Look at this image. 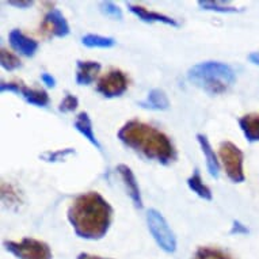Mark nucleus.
I'll return each instance as SVG.
<instances>
[{"label": "nucleus", "mask_w": 259, "mask_h": 259, "mask_svg": "<svg viewBox=\"0 0 259 259\" xmlns=\"http://www.w3.org/2000/svg\"><path fill=\"white\" fill-rule=\"evenodd\" d=\"M113 213L111 205L99 193L89 191L72 201L67 212V219L79 238L99 240L110 228Z\"/></svg>", "instance_id": "1"}, {"label": "nucleus", "mask_w": 259, "mask_h": 259, "mask_svg": "<svg viewBox=\"0 0 259 259\" xmlns=\"http://www.w3.org/2000/svg\"><path fill=\"white\" fill-rule=\"evenodd\" d=\"M117 137L127 148L163 166H168L177 159V151L170 137L152 125L139 119H131L123 123Z\"/></svg>", "instance_id": "2"}, {"label": "nucleus", "mask_w": 259, "mask_h": 259, "mask_svg": "<svg viewBox=\"0 0 259 259\" xmlns=\"http://www.w3.org/2000/svg\"><path fill=\"white\" fill-rule=\"evenodd\" d=\"M187 79L209 95H220L236 81V72L221 61H202L189 69Z\"/></svg>", "instance_id": "3"}, {"label": "nucleus", "mask_w": 259, "mask_h": 259, "mask_svg": "<svg viewBox=\"0 0 259 259\" xmlns=\"http://www.w3.org/2000/svg\"><path fill=\"white\" fill-rule=\"evenodd\" d=\"M219 159L223 163L225 174L232 182H244V153L238 145L231 141H223L219 147Z\"/></svg>", "instance_id": "4"}, {"label": "nucleus", "mask_w": 259, "mask_h": 259, "mask_svg": "<svg viewBox=\"0 0 259 259\" xmlns=\"http://www.w3.org/2000/svg\"><path fill=\"white\" fill-rule=\"evenodd\" d=\"M147 224L148 230L155 239V242L161 250L168 254H172L177 251V238L171 230L164 216L156 209H149L147 212Z\"/></svg>", "instance_id": "5"}, {"label": "nucleus", "mask_w": 259, "mask_h": 259, "mask_svg": "<svg viewBox=\"0 0 259 259\" xmlns=\"http://www.w3.org/2000/svg\"><path fill=\"white\" fill-rule=\"evenodd\" d=\"M3 246L18 259H53L51 247L37 239L23 238L19 242L6 240Z\"/></svg>", "instance_id": "6"}, {"label": "nucleus", "mask_w": 259, "mask_h": 259, "mask_svg": "<svg viewBox=\"0 0 259 259\" xmlns=\"http://www.w3.org/2000/svg\"><path fill=\"white\" fill-rule=\"evenodd\" d=\"M129 80L119 69H110L98 80L97 91L105 98H118L126 93Z\"/></svg>", "instance_id": "7"}, {"label": "nucleus", "mask_w": 259, "mask_h": 259, "mask_svg": "<svg viewBox=\"0 0 259 259\" xmlns=\"http://www.w3.org/2000/svg\"><path fill=\"white\" fill-rule=\"evenodd\" d=\"M0 91L2 93H15L22 95L25 101L30 105L37 107H45L49 105V95L45 90L41 89H29L22 83L18 81H2L0 84Z\"/></svg>", "instance_id": "8"}, {"label": "nucleus", "mask_w": 259, "mask_h": 259, "mask_svg": "<svg viewBox=\"0 0 259 259\" xmlns=\"http://www.w3.org/2000/svg\"><path fill=\"white\" fill-rule=\"evenodd\" d=\"M42 30L51 37H57V38H64L69 34V25L63 13L57 9H52L47 15L44 17Z\"/></svg>", "instance_id": "9"}, {"label": "nucleus", "mask_w": 259, "mask_h": 259, "mask_svg": "<svg viewBox=\"0 0 259 259\" xmlns=\"http://www.w3.org/2000/svg\"><path fill=\"white\" fill-rule=\"evenodd\" d=\"M117 172L121 177L123 182V186L126 189L127 194L131 197L133 205L137 209L143 208V198H141L140 187H139V182H137L136 175L132 171L131 167H127L126 164H118L117 166Z\"/></svg>", "instance_id": "10"}, {"label": "nucleus", "mask_w": 259, "mask_h": 259, "mask_svg": "<svg viewBox=\"0 0 259 259\" xmlns=\"http://www.w3.org/2000/svg\"><path fill=\"white\" fill-rule=\"evenodd\" d=\"M9 41L14 51L26 56V57H33L38 51V42L35 39L25 35L21 30L18 29H14L10 31Z\"/></svg>", "instance_id": "11"}, {"label": "nucleus", "mask_w": 259, "mask_h": 259, "mask_svg": "<svg viewBox=\"0 0 259 259\" xmlns=\"http://www.w3.org/2000/svg\"><path fill=\"white\" fill-rule=\"evenodd\" d=\"M197 141H198V144L201 147V151L204 153L205 160H206V168H208L209 175L212 177V178L217 179L219 178V175H220V161H219V157H217L216 152H214V149L210 145V141L205 135L202 133H198L197 135Z\"/></svg>", "instance_id": "12"}, {"label": "nucleus", "mask_w": 259, "mask_h": 259, "mask_svg": "<svg viewBox=\"0 0 259 259\" xmlns=\"http://www.w3.org/2000/svg\"><path fill=\"white\" fill-rule=\"evenodd\" d=\"M127 9L129 11L136 15L139 19H141L143 22H148V23H153V22H157V23H163V25L172 26V27H178L179 23L175 19H172L171 17H167L164 14L156 13V11H149L143 6L137 5H127Z\"/></svg>", "instance_id": "13"}, {"label": "nucleus", "mask_w": 259, "mask_h": 259, "mask_svg": "<svg viewBox=\"0 0 259 259\" xmlns=\"http://www.w3.org/2000/svg\"><path fill=\"white\" fill-rule=\"evenodd\" d=\"M98 61H77L76 64V83L79 85L91 84L101 71Z\"/></svg>", "instance_id": "14"}, {"label": "nucleus", "mask_w": 259, "mask_h": 259, "mask_svg": "<svg viewBox=\"0 0 259 259\" xmlns=\"http://www.w3.org/2000/svg\"><path fill=\"white\" fill-rule=\"evenodd\" d=\"M73 126H75V129H76L77 132L80 133L84 139H87L95 148L99 149V151L102 149V145H101V143L98 141V139L95 137V133H94L93 127V121L90 118L89 113H85V111L79 113V114L76 115V118H75Z\"/></svg>", "instance_id": "15"}, {"label": "nucleus", "mask_w": 259, "mask_h": 259, "mask_svg": "<svg viewBox=\"0 0 259 259\" xmlns=\"http://www.w3.org/2000/svg\"><path fill=\"white\" fill-rule=\"evenodd\" d=\"M139 105L144 109H149V110L163 111L170 107V99L163 90L153 89L149 91L147 98L139 102Z\"/></svg>", "instance_id": "16"}, {"label": "nucleus", "mask_w": 259, "mask_h": 259, "mask_svg": "<svg viewBox=\"0 0 259 259\" xmlns=\"http://www.w3.org/2000/svg\"><path fill=\"white\" fill-rule=\"evenodd\" d=\"M239 126L248 143H259V113H248L239 119Z\"/></svg>", "instance_id": "17"}, {"label": "nucleus", "mask_w": 259, "mask_h": 259, "mask_svg": "<svg viewBox=\"0 0 259 259\" xmlns=\"http://www.w3.org/2000/svg\"><path fill=\"white\" fill-rule=\"evenodd\" d=\"M187 186L193 193H196L197 196L205 201H212V190L209 189L204 183L201 174L198 170H194V172L187 178Z\"/></svg>", "instance_id": "18"}, {"label": "nucleus", "mask_w": 259, "mask_h": 259, "mask_svg": "<svg viewBox=\"0 0 259 259\" xmlns=\"http://www.w3.org/2000/svg\"><path fill=\"white\" fill-rule=\"evenodd\" d=\"M191 259H234V256L221 248L206 246L197 248Z\"/></svg>", "instance_id": "19"}, {"label": "nucleus", "mask_w": 259, "mask_h": 259, "mask_svg": "<svg viewBox=\"0 0 259 259\" xmlns=\"http://www.w3.org/2000/svg\"><path fill=\"white\" fill-rule=\"evenodd\" d=\"M81 44L87 48H113L115 45V39L113 37H105L99 34H85L81 37Z\"/></svg>", "instance_id": "20"}, {"label": "nucleus", "mask_w": 259, "mask_h": 259, "mask_svg": "<svg viewBox=\"0 0 259 259\" xmlns=\"http://www.w3.org/2000/svg\"><path fill=\"white\" fill-rule=\"evenodd\" d=\"M198 6H200L202 10H206V11H214V13H221V14L239 13V11H240V9L235 7V6H231L230 3H227V2L200 0V2H198Z\"/></svg>", "instance_id": "21"}, {"label": "nucleus", "mask_w": 259, "mask_h": 259, "mask_svg": "<svg viewBox=\"0 0 259 259\" xmlns=\"http://www.w3.org/2000/svg\"><path fill=\"white\" fill-rule=\"evenodd\" d=\"M0 64H2V68L6 71H15L21 68L22 65L19 57L5 48H2V52H0Z\"/></svg>", "instance_id": "22"}, {"label": "nucleus", "mask_w": 259, "mask_h": 259, "mask_svg": "<svg viewBox=\"0 0 259 259\" xmlns=\"http://www.w3.org/2000/svg\"><path fill=\"white\" fill-rule=\"evenodd\" d=\"M99 9H101L103 15H106V17L111 18V19L121 21L123 17L121 9H119L117 5H114L113 2H102V3L99 5Z\"/></svg>", "instance_id": "23"}, {"label": "nucleus", "mask_w": 259, "mask_h": 259, "mask_svg": "<svg viewBox=\"0 0 259 259\" xmlns=\"http://www.w3.org/2000/svg\"><path fill=\"white\" fill-rule=\"evenodd\" d=\"M72 153H75V149L67 148V149H59V151H55V152L48 151V152L42 153L39 157H42L45 161H52V163H55V161L64 160L65 157L69 156V155H72Z\"/></svg>", "instance_id": "24"}, {"label": "nucleus", "mask_w": 259, "mask_h": 259, "mask_svg": "<svg viewBox=\"0 0 259 259\" xmlns=\"http://www.w3.org/2000/svg\"><path fill=\"white\" fill-rule=\"evenodd\" d=\"M79 106V99L72 95V94H67L64 99L60 102L59 105V110L61 113H71V111H75Z\"/></svg>", "instance_id": "25"}, {"label": "nucleus", "mask_w": 259, "mask_h": 259, "mask_svg": "<svg viewBox=\"0 0 259 259\" xmlns=\"http://www.w3.org/2000/svg\"><path fill=\"white\" fill-rule=\"evenodd\" d=\"M230 234L231 235H247V234H250V230L247 228V225H244L239 220H234Z\"/></svg>", "instance_id": "26"}, {"label": "nucleus", "mask_w": 259, "mask_h": 259, "mask_svg": "<svg viewBox=\"0 0 259 259\" xmlns=\"http://www.w3.org/2000/svg\"><path fill=\"white\" fill-rule=\"evenodd\" d=\"M10 6H14V7H18V9H30L31 6L34 5V2H30V0H21V2H7Z\"/></svg>", "instance_id": "27"}, {"label": "nucleus", "mask_w": 259, "mask_h": 259, "mask_svg": "<svg viewBox=\"0 0 259 259\" xmlns=\"http://www.w3.org/2000/svg\"><path fill=\"white\" fill-rule=\"evenodd\" d=\"M41 80H42L44 84H47L48 87H55L56 85V79L49 73H42L41 75Z\"/></svg>", "instance_id": "28"}, {"label": "nucleus", "mask_w": 259, "mask_h": 259, "mask_svg": "<svg viewBox=\"0 0 259 259\" xmlns=\"http://www.w3.org/2000/svg\"><path fill=\"white\" fill-rule=\"evenodd\" d=\"M77 259H109V258H102V256L89 254V252H81V254H79Z\"/></svg>", "instance_id": "29"}, {"label": "nucleus", "mask_w": 259, "mask_h": 259, "mask_svg": "<svg viewBox=\"0 0 259 259\" xmlns=\"http://www.w3.org/2000/svg\"><path fill=\"white\" fill-rule=\"evenodd\" d=\"M248 60H250L251 63L254 64V65H258L259 67V51L251 52L250 55H248Z\"/></svg>", "instance_id": "30"}]
</instances>
